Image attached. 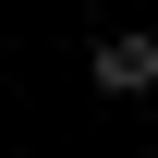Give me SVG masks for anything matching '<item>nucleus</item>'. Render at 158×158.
<instances>
[{
	"instance_id": "1",
	"label": "nucleus",
	"mask_w": 158,
	"mask_h": 158,
	"mask_svg": "<svg viewBox=\"0 0 158 158\" xmlns=\"http://www.w3.org/2000/svg\"><path fill=\"white\" fill-rule=\"evenodd\" d=\"M85 73H98V98H146V85H158V37H146V24H122V37L85 49Z\"/></svg>"
}]
</instances>
